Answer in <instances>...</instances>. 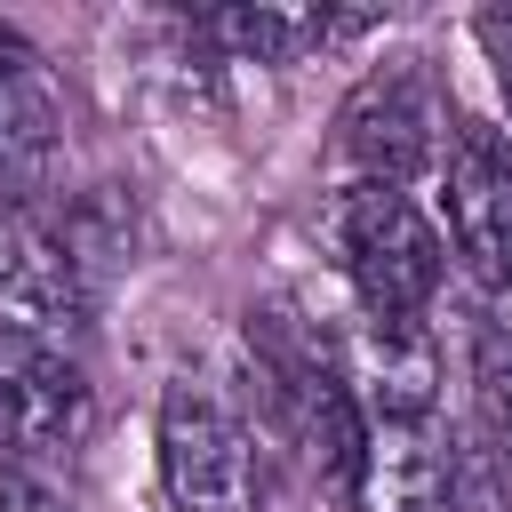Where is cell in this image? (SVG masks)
I'll return each mask as SVG.
<instances>
[{
    "label": "cell",
    "mask_w": 512,
    "mask_h": 512,
    "mask_svg": "<svg viewBox=\"0 0 512 512\" xmlns=\"http://www.w3.org/2000/svg\"><path fill=\"white\" fill-rule=\"evenodd\" d=\"M336 256L368 320H416L440 288V232L400 184H352L336 200Z\"/></svg>",
    "instance_id": "6da1fadb"
},
{
    "label": "cell",
    "mask_w": 512,
    "mask_h": 512,
    "mask_svg": "<svg viewBox=\"0 0 512 512\" xmlns=\"http://www.w3.org/2000/svg\"><path fill=\"white\" fill-rule=\"evenodd\" d=\"M160 480L176 512H264L256 432L216 392H192V384L160 400Z\"/></svg>",
    "instance_id": "7a4b0ae2"
},
{
    "label": "cell",
    "mask_w": 512,
    "mask_h": 512,
    "mask_svg": "<svg viewBox=\"0 0 512 512\" xmlns=\"http://www.w3.org/2000/svg\"><path fill=\"white\" fill-rule=\"evenodd\" d=\"M448 240L480 288H512V136L488 120L448 128Z\"/></svg>",
    "instance_id": "3957f363"
},
{
    "label": "cell",
    "mask_w": 512,
    "mask_h": 512,
    "mask_svg": "<svg viewBox=\"0 0 512 512\" xmlns=\"http://www.w3.org/2000/svg\"><path fill=\"white\" fill-rule=\"evenodd\" d=\"M432 136H440L432 88H424V72H408V64L368 72V80L344 96V112H336V152L360 168V184H400L408 168L432 160Z\"/></svg>",
    "instance_id": "277c9868"
},
{
    "label": "cell",
    "mask_w": 512,
    "mask_h": 512,
    "mask_svg": "<svg viewBox=\"0 0 512 512\" xmlns=\"http://www.w3.org/2000/svg\"><path fill=\"white\" fill-rule=\"evenodd\" d=\"M88 424H96V392H88L80 360L40 336H0V432L16 448L64 456L88 440Z\"/></svg>",
    "instance_id": "5b68a950"
},
{
    "label": "cell",
    "mask_w": 512,
    "mask_h": 512,
    "mask_svg": "<svg viewBox=\"0 0 512 512\" xmlns=\"http://www.w3.org/2000/svg\"><path fill=\"white\" fill-rule=\"evenodd\" d=\"M80 312H88V288H80L72 248L0 200V336L64 344L80 328Z\"/></svg>",
    "instance_id": "8992f818"
},
{
    "label": "cell",
    "mask_w": 512,
    "mask_h": 512,
    "mask_svg": "<svg viewBox=\"0 0 512 512\" xmlns=\"http://www.w3.org/2000/svg\"><path fill=\"white\" fill-rule=\"evenodd\" d=\"M456 456L440 448L432 416H360V456H352V504L360 512H448Z\"/></svg>",
    "instance_id": "52a82bcc"
},
{
    "label": "cell",
    "mask_w": 512,
    "mask_h": 512,
    "mask_svg": "<svg viewBox=\"0 0 512 512\" xmlns=\"http://www.w3.org/2000/svg\"><path fill=\"white\" fill-rule=\"evenodd\" d=\"M336 376L360 416H432V336L416 320H360Z\"/></svg>",
    "instance_id": "ba28073f"
},
{
    "label": "cell",
    "mask_w": 512,
    "mask_h": 512,
    "mask_svg": "<svg viewBox=\"0 0 512 512\" xmlns=\"http://www.w3.org/2000/svg\"><path fill=\"white\" fill-rule=\"evenodd\" d=\"M56 120L64 112H56V80H48L40 48L16 24H0V176L40 168L56 144Z\"/></svg>",
    "instance_id": "9c48e42d"
},
{
    "label": "cell",
    "mask_w": 512,
    "mask_h": 512,
    "mask_svg": "<svg viewBox=\"0 0 512 512\" xmlns=\"http://www.w3.org/2000/svg\"><path fill=\"white\" fill-rule=\"evenodd\" d=\"M368 24L376 16H336V8H208L192 32H208V40H224L232 56H256V64H296L304 48L352 40Z\"/></svg>",
    "instance_id": "30bf717a"
},
{
    "label": "cell",
    "mask_w": 512,
    "mask_h": 512,
    "mask_svg": "<svg viewBox=\"0 0 512 512\" xmlns=\"http://www.w3.org/2000/svg\"><path fill=\"white\" fill-rule=\"evenodd\" d=\"M472 400H480L488 456H496L504 480H512V328H488V336H480V352H472Z\"/></svg>",
    "instance_id": "8fae6325"
},
{
    "label": "cell",
    "mask_w": 512,
    "mask_h": 512,
    "mask_svg": "<svg viewBox=\"0 0 512 512\" xmlns=\"http://www.w3.org/2000/svg\"><path fill=\"white\" fill-rule=\"evenodd\" d=\"M480 48H488V64H496V80L512 96V8H488L480 16Z\"/></svg>",
    "instance_id": "7c38bea8"
},
{
    "label": "cell",
    "mask_w": 512,
    "mask_h": 512,
    "mask_svg": "<svg viewBox=\"0 0 512 512\" xmlns=\"http://www.w3.org/2000/svg\"><path fill=\"white\" fill-rule=\"evenodd\" d=\"M0 512H64L48 488H32L24 472H0Z\"/></svg>",
    "instance_id": "4fadbf2b"
}]
</instances>
